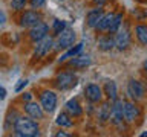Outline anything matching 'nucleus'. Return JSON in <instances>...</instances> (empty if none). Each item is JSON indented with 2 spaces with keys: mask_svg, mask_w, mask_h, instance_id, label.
Returning <instances> with one entry per match:
<instances>
[{
  "mask_svg": "<svg viewBox=\"0 0 147 137\" xmlns=\"http://www.w3.org/2000/svg\"><path fill=\"white\" fill-rule=\"evenodd\" d=\"M14 132L20 137H37L40 136V126L32 117H18L14 123Z\"/></svg>",
  "mask_w": 147,
  "mask_h": 137,
  "instance_id": "1",
  "label": "nucleus"
},
{
  "mask_svg": "<svg viewBox=\"0 0 147 137\" xmlns=\"http://www.w3.org/2000/svg\"><path fill=\"white\" fill-rule=\"evenodd\" d=\"M77 40V34L74 29H64L61 31L60 34L57 35V38L54 40V49L55 50H60V49H69L72 47L74 43Z\"/></svg>",
  "mask_w": 147,
  "mask_h": 137,
  "instance_id": "2",
  "label": "nucleus"
},
{
  "mask_svg": "<svg viewBox=\"0 0 147 137\" xmlns=\"http://www.w3.org/2000/svg\"><path fill=\"white\" fill-rule=\"evenodd\" d=\"M54 84L58 90H69L77 85V76L72 72H61L57 75Z\"/></svg>",
  "mask_w": 147,
  "mask_h": 137,
  "instance_id": "3",
  "label": "nucleus"
},
{
  "mask_svg": "<svg viewBox=\"0 0 147 137\" xmlns=\"http://www.w3.org/2000/svg\"><path fill=\"white\" fill-rule=\"evenodd\" d=\"M123 107H124V100L121 99H115L110 104V119L109 120L113 123L115 126H121L124 122V113H123Z\"/></svg>",
  "mask_w": 147,
  "mask_h": 137,
  "instance_id": "4",
  "label": "nucleus"
},
{
  "mask_svg": "<svg viewBox=\"0 0 147 137\" xmlns=\"http://www.w3.org/2000/svg\"><path fill=\"white\" fill-rule=\"evenodd\" d=\"M40 105L45 113H52L57 107V94L51 90H45L40 94Z\"/></svg>",
  "mask_w": 147,
  "mask_h": 137,
  "instance_id": "5",
  "label": "nucleus"
},
{
  "mask_svg": "<svg viewBox=\"0 0 147 137\" xmlns=\"http://www.w3.org/2000/svg\"><path fill=\"white\" fill-rule=\"evenodd\" d=\"M35 44L37 46H35V50H34V57L35 58H43V57H46V55L51 52V49L54 47V38L49 37V35H46L45 38L37 41Z\"/></svg>",
  "mask_w": 147,
  "mask_h": 137,
  "instance_id": "6",
  "label": "nucleus"
},
{
  "mask_svg": "<svg viewBox=\"0 0 147 137\" xmlns=\"http://www.w3.org/2000/svg\"><path fill=\"white\" fill-rule=\"evenodd\" d=\"M113 43H115V47L118 50H126L129 46H130V32H129L126 27H119V29L115 32V37H113Z\"/></svg>",
  "mask_w": 147,
  "mask_h": 137,
  "instance_id": "7",
  "label": "nucleus"
},
{
  "mask_svg": "<svg viewBox=\"0 0 147 137\" xmlns=\"http://www.w3.org/2000/svg\"><path fill=\"white\" fill-rule=\"evenodd\" d=\"M127 94L133 102H138L144 98V88H142L141 82H138L136 79H130L127 82Z\"/></svg>",
  "mask_w": 147,
  "mask_h": 137,
  "instance_id": "8",
  "label": "nucleus"
},
{
  "mask_svg": "<svg viewBox=\"0 0 147 137\" xmlns=\"http://www.w3.org/2000/svg\"><path fill=\"white\" fill-rule=\"evenodd\" d=\"M84 98L92 104H100L103 99V90L98 84H87L84 88Z\"/></svg>",
  "mask_w": 147,
  "mask_h": 137,
  "instance_id": "9",
  "label": "nucleus"
},
{
  "mask_svg": "<svg viewBox=\"0 0 147 137\" xmlns=\"http://www.w3.org/2000/svg\"><path fill=\"white\" fill-rule=\"evenodd\" d=\"M123 113H124V122L127 123H133L140 117V108L135 105V102H130V100H124Z\"/></svg>",
  "mask_w": 147,
  "mask_h": 137,
  "instance_id": "10",
  "label": "nucleus"
},
{
  "mask_svg": "<svg viewBox=\"0 0 147 137\" xmlns=\"http://www.w3.org/2000/svg\"><path fill=\"white\" fill-rule=\"evenodd\" d=\"M48 34H49V26L46 25V23H43V21H40L38 25L29 27V40L32 41V43L40 41L41 38H45Z\"/></svg>",
  "mask_w": 147,
  "mask_h": 137,
  "instance_id": "11",
  "label": "nucleus"
},
{
  "mask_svg": "<svg viewBox=\"0 0 147 137\" xmlns=\"http://www.w3.org/2000/svg\"><path fill=\"white\" fill-rule=\"evenodd\" d=\"M41 14L38 11H26L20 18V25L23 27H32L41 21Z\"/></svg>",
  "mask_w": 147,
  "mask_h": 137,
  "instance_id": "12",
  "label": "nucleus"
},
{
  "mask_svg": "<svg viewBox=\"0 0 147 137\" xmlns=\"http://www.w3.org/2000/svg\"><path fill=\"white\" fill-rule=\"evenodd\" d=\"M25 113L28 114L29 117L35 119V120H41V119L45 117V111L43 108H41L40 104L37 102H32V100H29V102H25Z\"/></svg>",
  "mask_w": 147,
  "mask_h": 137,
  "instance_id": "13",
  "label": "nucleus"
},
{
  "mask_svg": "<svg viewBox=\"0 0 147 137\" xmlns=\"http://www.w3.org/2000/svg\"><path fill=\"white\" fill-rule=\"evenodd\" d=\"M103 9L101 8H95V9H90L89 12H87V15H86V25L87 27H90V29H95V26H96V23L100 21V18L103 17Z\"/></svg>",
  "mask_w": 147,
  "mask_h": 137,
  "instance_id": "14",
  "label": "nucleus"
},
{
  "mask_svg": "<svg viewBox=\"0 0 147 137\" xmlns=\"http://www.w3.org/2000/svg\"><path fill=\"white\" fill-rule=\"evenodd\" d=\"M66 113L71 114V117H80L83 114V107L78 102V99H69L66 102Z\"/></svg>",
  "mask_w": 147,
  "mask_h": 137,
  "instance_id": "15",
  "label": "nucleus"
},
{
  "mask_svg": "<svg viewBox=\"0 0 147 137\" xmlns=\"http://www.w3.org/2000/svg\"><path fill=\"white\" fill-rule=\"evenodd\" d=\"M69 64L75 68H86L87 66L92 64V59H90V57H87V55H75V57L69 61Z\"/></svg>",
  "mask_w": 147,
  "mask_h": 137,
  "instance_id": "16",
  "label": "nucleus"
},
{
  "mask_svg": "<svg viewBox=\"0 0 147 137\" xmlns=\"http://www.w3.org/2000/svg\"><path fill=\"white\" fill-rule=\"evenodd\" d=\"M113 17H115V14H113V12L103 14V17L100 18V21L96 23L95 31H96V32H107L109 26H110V23H112V20H113Z\"/></svg>",
  "mask_w": 147,
  "mask_h": 137,
  "instance_id": "17",
  "label": "nucleus"
},
{
  "mask_svg": "<svg viewBox=\"0 0 147 137\" xmlns=\"http://www.w3.org/2000/svg\"><path fill=\"white\" fill-rule=\"evenodd\" d=\"M103 91H104L106 98H107L110 102L118 98V88H117V84H115L113 81H106V82H104V90H103Z\"/></svg>",
  "mask_w": 147,
  "mask_h": 137,
  "instance_id": "18",
  "label": "nucleus"
},
{
  "mask_svg": "<svg viewBox=\"0 0 147 137\" xmlns=\"http://www.w3.org/2000/svg\"><path fill=\"white\" fill-rule=\"evenodd\" d=\"M115 47V43H113V37L110 35H106V37H101L98 38V49L103 50V52H109Z\"/></svg>",
  "mask_w": 147,
  "mask_h": 137,
  "instance_id": "19",
  "label": "nucleus"
},
{
  "mask_svg": "<svg viewBox=\"0 0 147 137\" xmlns=\"http://www.w3.org/2000/svg\"><path fill=\"white\" fill-rule=\"evenodd\" d=\"M110 100L107 99V102L101 104V107L98 110V119H100V123H106L110 119Z\"/></svg>",
  "mask_w": 147,
  "mask_h": 137,
  "instance_id": "20",
  "label": "nucleus"
},
{
  "mask_svg": "<svg viewBox=\"0 0 147 137\" xmlns=\"http://www.w3.org/2000/svg\"><path fill=\"white\" fill-rule=\"evenodd\" d=\"M55 123H57L58 126H61V128H71V126H72L71 114L66 113V111H61V113L57 116V119H55Z\"/></svg>",
  "mask_w": 147,
  "mask_h": 137,
  "instance_id": "21",
  "label": "nucleus"
},
{
  "mask_svg": "<svg viewBox=\"0 0 147 137\" xmlns=\"http://www.w3.org/2000/svg\"><path fill=\"white\" fill-rule=\"evenodd\" d=\"M83 43H78V44H75V46H72V47H69L67 49V52L64 53V55H61V57H60V59L58 61L61 63V61H66V59H69V58H74L75 57V55H78L83 50Z\"/></svg>",
  "mask_w": 147,
  "mask_h": 137,
  "instance_id": "22",
  "label": "nucleus"
},
{
  "mask_svg": "<svg viewBox=\"0 0 147 137\" xmlns=\"http://www.w3.org/2000/svg\"><path fill=\"white\" fill-rule=\"evenodd\" d=\"M135 34L138 41L142 46H147V25H136L135 26Z\"/></svg>",
  "mask_w": 147,
  "mask_h": 137,
  "instance_id": "23",
  "label": "nucleus"
},
{
  "mask_svg": "<svg viewBox=\"0 0 147 137\" xmlns=\"http://www.w3.org/2000/svg\"><path fill=\"white\" fill-rule=\"evenodd\" d=\"M121 23H123V14H121V12H119V14H115V17H113L112 23H110L107 32H109V34H115V32H117L119 27H121Z\"/></svg>",
  "mask_w": 147,
  "mask_h": 137,
  "instance_id": "24",
  "label": "nucleus"
},
{
  "mask_svg": "<svg viewBox=\"0 0 147 137\" xmlns=\"http://www.w3.org/2000/svg\"><path fill=\"white\" fill-rule=\"evenodd\" d=\"M67 27L66 25V21L64 20H54V25H52V32H54V35H58L61 31H64Z\"/></svg>",
  "mask_w": 147,
  "mask_h": 137,
  "instance_id": "25",
  "label": "nucleus"
},
{
  "mask_svg": "<svg viewBox=\"0 0 147 137\" xmlns=\"http://www.w3.org/2000/svg\"><path fill=\"white\" fill-rule=\"evenodd\" d=\"M26 3H28V0H11V8L14 11H22L26 6Z\"/></svg>",
  "mask_w": 147,
  "mask_h": 137,
  "instance_id": "26",
  "label": "nucleus"
},
{
  "mask_svg": "<svg viewBox=\"0 0 147 137\" xmlns=\"http://www.w3.org/2000/svg\"><path fill=\"white\" fill-rule=\"evenodd\" d=\"M29 3H31V6L34 9H40V8L45 6L46 0H29Z\"/></svg>",
  "mask_w": 147,
  "mask_h": 137,
  "instance_id": "27",
  "label": "nucleus"
},
{
  "mask_svg": "<svg viewBox=\"0 0 147 137\" xmlns=\"http://www.w3.org/2000/svg\"><path fill=\"white\" fill-rule=\"evenodd\" d=\"M28 84H29V81H26V79H25V81H23V79H22V81H18V84L16 85V91H17V93H20V91L25 88Z\"/></svg>",
  "mask_w": 147,
  "mask_h": 137,
  "instance_id": "28",
  "label": "nucleus"
},
{
  "mask_svg": "<svg viewBox=\"0 0 147 137\" xmlns=\"http://www.w3.org/2000/svg\"><path fill=\"white\" fill-rule=\"evenodd\" d=\"M31 99H32V94L31 93H23L22 94V100H23V102H29Z\"/></svg>",
  "mask_w": 147,
  "mask_h": 137,
  "instance_id": "29",
  "label": "nucleus"
},
{
  "mask_svg": "<svg viewBox=\"0 0 147 137\" xmlns=\"http://www.w3.org/2000/svg\"><path fill=\"white\" fill-rule=\"evenodd\" d=\"M5 98H6V90H5V87L0 85V100H3Z\"/></svg>",
  "mask_w": 147,
  "mask_h": 137,
  "instance_id": "30",
  "label": "nucleus"
},
{
  "mask_svg": "<svg viewBox=\"0 0 147 137\" xmlns=\"http://www.w3.org/2000/svg\"><path fill=\"white\" fill-rule=\"evenodd\" d=\"M71 134H67V132H64V131H60V132H57L55 134V137H69Z\"/></svg>",
  "mask_w": 147,
  "mask_h": 137,
  "instance_id": "31",
  "label": "nucleus"
},
{
  "mask_svg": "<svg viewBox=\"0 0 147 137\" xmlns=\"http://www.w3.org/2000/svg\"><path fill=\"white\" fill-rule=\"evenodd\" d=\"M94 2H95V3H98V5H103V3L107 2V0H94Z\"/></svg>",
  "mask_w": 147,
  "mask_h": 137,
  "instance_id": "32",
  "label": "nucleus"
},
{
  "mask_svg": "<svg viewBox=\"0 0 147 137\" xmlns=\"http://www.w3.org/2000/svg\"><path fill=\"white\" fill-rule=\"evenodd\" d=\"M3 20H5V15H3V12L0 11V25H2V23H3Z\"/></svg>",
  "mask_w": 147,
  "mask_h": 137,
  "instance_id": "33",
  "label": "nucleus"
},
{
  "mask_svg": "<svg viewBox=\"0 0 147 137\" xmlns=\"http://www.w3.org/2000/svg\"><path fill=\"white\" fill-rule=\"evenodd\" d=\"M142 66H144V70H146V73H147V59L144 61V64H142Z\"/></svg>",
  "mask_w": 147,
  "mask_h": 137,
  "instance_id": "34",
  "label": "nucleus"
},
{
  "mask_svg": "<svg viewBox=\"0 0 147 137\" xmlns=\"http://www.w3.org/2000/svg\"><path fill=\"white\" fill-rule=\"evenodd\" d=\"M141 137H147V132H142V134H141Z\"/></svg>",
  "mask_w": 147,
  "mask_h": 137,
  "instance_id": "35",
  "label": "nucleus"
}]
</instances>
